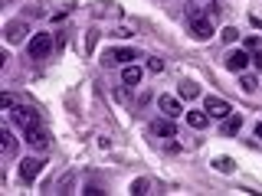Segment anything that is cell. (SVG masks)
<instances>
[{
	"mask_svg": "<svg viewBox=\"0 0 262 196\" xmlns=\"http://www.w3.org/2000/svg\"><path fill=\"white\" fill-rule=\"evenodd\" d=\"M187 27H190L193 39H210L213 36V16H210V10L203 13L200 7H190V10H187Z\"/></svg>",
	"mask_w": 262,
	"mask_h": 196,
	"instance_id": "cell-1",
	"label": "cell"
},
{
	"mask_svg": "<svg viewBox=\"0 0 262 196\" xmlns=\"http://www.w3.org/2000/svg\"><path fill=\"white\" fill-rule=\"evenodd\" d=\"M53 53V33H33V39L27 43V56L30 59H46Z\"/></svg>",
	"mask_w": 262,
	"mask_h": 196,
	"instance_id": "cell-2",
	"label": "cell"
},
{
	"mask_svg": "<svg viewBox=\"0 0 262 196\" xmlns=\"http://www.w3.org/2000/svg\"><path fill=\"white\" fill-rule=\"evenodd\" d=\"M249 49H233V53H226L223 56V65L229 72H246V65H249Z\"/></svg>",
	"mask_w": 262,
	"mask_h": 196,
	"instance_id": "cell-3",
	"label": "cell"
},
{
	"mask_svg": "<svg viewBox=\"0 0 262 196\" xmlns=\"http://www.w3.org/2000/svg\"><path fill=\"white\" fill-rule=\"evenodd\" d=\"M203 111H207L210 118H229V111H233V108H229V105L223 102V98H216V95H207V98H203Z\"/></svg>",
	"mask_w": 262,
	"mask_h": 196,
	"instance_id": "cell-4",
	"label": "cell"
},
{
	"mask_svg": "<svg viewBox=\"0 0 262 196\" xmlns=\"http://www.w3.org/2000/svg\"><path fill=\"white\" fill-rule=\"evenodd\" d=\"M27 144H30V147H36V151H49V131H46L43 125L27 128Z\"/></svg>",
	"mask_w": 262,
	"mask_h": 196,
	"instance_id": "cell-5",
	"label": "cell"
},
{
	"mask_svg": "<svg viewBox=\"0 0 262 196\" xmlns=\"http://www.w3.org/2000/svg\"><path fill=\"white\" fill-rule=\"evenodd\" d=\"M13 118L20 121V128H23V131L39 125V111H33L30 105H16V108H13Z\"/></svg>",
	"mask_w": 262,
	"mask_h": 196,
	"instance_id": "cell-6",
	"label": "cell"
},
{
	"mask_svg": "<svg viewBox=\"0 0 262 196\" xmlns=\"http://www.w3.org/2000/svg\"><path fill=\"white\" fill-rule=\"evenodd\" d=\"M135 59H138L135 49H108V53H105V62L108 65H131Z\"/></svg>",
	"mask_w": 262,
	"mask_h": 196,
	"instance_id": "cell-7",
	"label": "cell"
},
{
	"mask_svg": "<svg viewBox=\"0 0 262 196\" xmlns=\"http://www.w3.org/2000/svg\"><path fill=\"white\" fill-rule=\"evenodd\" d=\"M158 108L167 114V118H180V114H184V105H180L174 95H158Z\"/></svg>",
	"mask_w": 262,
	"mask_h": 196,
	"instance_id": "cell-8",
	"label": "cell"
},
{
	"mask_svg": "<svg viewBox=\"0 0 262 196\" xmlns=\"http://www.w3.org/2000/svg\"><path fill=\"white\" fill-rule=\"evenodd\" d=\"M43 163H46L43 157H27V160L20 163V177L27 180V183H33V180H36V174L43 170Z\"/></svg>",
	"mask_w": 262,
	"mask_h": 196,
	"instance_id": "cell-9",
	"label": "cell"
},
{
	"mask_svg": "<svg viewBox=\"0 0 262 196\" xmlns=\"http://www.w3.org/2000/svg\"><path fill=\"white\" fill-rule=\"evenodd\" d=\"M30 33V27L23 20H13V23H7V30H4V36H7V43H23V36Z\"/></svg>",
	"mask_w": 262,
	"mask_h": 196,
	"instance_id": "cell-10",
	"label": "cell"
},
{
	"mask_svg": "<svg viewBox=\"0 0 262 196\" xmlns=\"http://www.w3.org/2000/svg\"><path fill=\"white\" fill-rule=\"evenodd\" d=\"M151 134H161V137H177V128H174V121H154L151 125Z\"/></svg>",
	"mask_w": 262,
	"mask_h": 196,
	"instance_id": "cell-11",
	"label": "cell"
},
{
	"mask_svg": "<svg viewBox=\"0 0 262 196\" xmlns=\"http://www.w3.org/2000/svg\"><path fill=\"white\" fill-rule=\"evenodd\" d=\"M121 82H125L128 88H135L138 82H141V69H138L135 62H131V65H125V72H121Z\"/></svg>",
	"mask_w": 262,
	"mask_h": 196,
	"instance_id": "cell-12",
	"label": "cell"
},
{
	"mask_svg": "<svg viewBox=\"0 0 262 196\" xmlns=\"http://www.w3.org/2000/svg\"><path fill=\"white\" fill-rule=\"evenodd\" d=\"M0 151H4L7 154V157H13V151H16V141H13V134H10V131H0Z\"/></svg>",
	"mask_w": 262,
	"mask_h": 196,
	"instance_id": "cell-13",
	"label": "cell"
},
{
	"mask_svg": "<svg viewBox=\"0 0 262 196\" xmlns=\"http://www.w3.org/2000/svg\"><path fill=\"white\" fill-rule=\"evenodd\" d=\"M207 121H210L207 111H187V125L190 128H207Z\"/></svg>",
	"mask_w": 262,
	"mask_h": 196,
	"instance_id": "cell-14",
	"label": "cell"
},
{
	"mask_svg": "<svg viewBox=\"0 0 262 196\" xmlns=\"http://www.w3.org/2000/svg\"><path fill=\"white\" fill-rule=\"evenodd\" d=\"M239 128H243V118H239V114H229V118H223V134H236Z\"/></svg>",
	"mask_w": 262,
	"mask_h": 196,
	"instance_id": "cell-15",
	"label": "cell"
},
{
	"mask_svg": "<svg viewBox=\"0 0 262 196\" xmlns=\"http://www.w3.org/2000/svg\"><path fill=\"white\" fill-rule=\"evenodd\" d=\"M239 85H243V92H256V88H259V79L256 76H246V72H239Z\"/></svg>",
	"mask_w": 262,
	"mask_h": 196,
	"instance_id": "cell-16",
	"label": "cell"
},
{
	"mask_svg": "<svg viewBox=\"0 0 262 196\" xmlns=\"http://www.w3.org/2000/svg\"><path fill=\"white\" fill-rule=\"evenodd\" d=\"M147 186H151V180L141 177V180H135V183H131V193H135V196H144V193H147Z\"/></svg>",
	"mask_w": 262,
	"mask_h": 196,
	"instance_id": "cell-17",
	"label": "cell"
},
{
	"mask_svg": "<svg viewBox=\"0 0 262 196\" xmlns=\"http://www.w3.org/2000/svg\"><path fill=\"white\" fill-rule=\"evenodd\" d=\"M180 95H184V98H196V95H200L196 82H184V85H180Z\"/></svg>",
	"mask_w": 262,
	"mask_h": 196,
	"instance_id": "cell-18",
	"label": "cell"
},
{
	"mask_svg": "<svg viewBox=\"0 0 262 196\" xmlns=\"http://www.w3.org/2000/svg\"><path fill=\"white\" fill-rule=\"evenodd\" d=\"M246 49H249L252 56H256V53H262V39H259V36H249V39H246Z\"/></svg>",
	"mask_w": 262,
	"mask_h": 196,
	"instance_id": "cell-19",
	"label": "cell"
},
{
	"mask_svg": "<svg viewBox=\"0 0 262 196\" xmlns=\"http://www.w3.org/2000/svg\"><path fill=\"white\" fill-rule=\"evenodd\" d=\"M147 72H164V59H158V56L147 59Z\"/></svg>",
	"mask_w": 262,
	"mask_h": 196,
	"instance_id": "cell-20",
	"label": "cell"
},
{
	"mask_svg": "<svg viewBox=\"0 0 262 196\" xmlns=\"http://www.w3.org/2000/svg\"><path fill=\"white\" fill-rule=\"evenodd\" d=\"M0 108H7V111H10V108H16V105H13V95H10V92H4V95H0Z\"/></svg>",
	"mask_w": 262,
	"mask_h": 196,
	"instance_id": "cell-21",
	"label": "cell"
},
{
	"mask_svg": "<svg viewBox=\"0 0 262 196\" xmlns=\"http://www.w3.org/2000/svg\"><path fill=\"white\" fill-rule=\"evenodd\" d=\"M223 39H226V43H233V39H236V27H226L223 30Z\"/></svg>",
	"mask_w": 262,
	"mask_h": 196,
	"instance_id": "cell-22",
	"label": "cell"
},
{
	"mask_svg": "<svg viewBox=\"0 0 262 196\" xmlns=\"http://www.w3.org/2000/svg\"><path fill=\"white\" fill-rule=\"evenodd\" d=\"M216 170H223V174H226V170H229V160H226V157H220V160H216Z\"/></svg>",
	"mask_w": 262,
	"mask_h": 196,
	"instance_id": "cell-23",
	"label": "cell"
},
{
	"mask_svg": "<svg viewBox=\"0 0 262 196\" xmlns=\"http://www.w3.org/2000/svg\"><path fill=\"white\" fill-rule=\"evenodd\" d=\"M256 137H259V141H262V121H259V125H256Z\"/></svg>",
	"mask_w": 262,
	"mask_h": 196,
	"instance_id": "cell-24",
	"label": "cell"
}]
</instances>
